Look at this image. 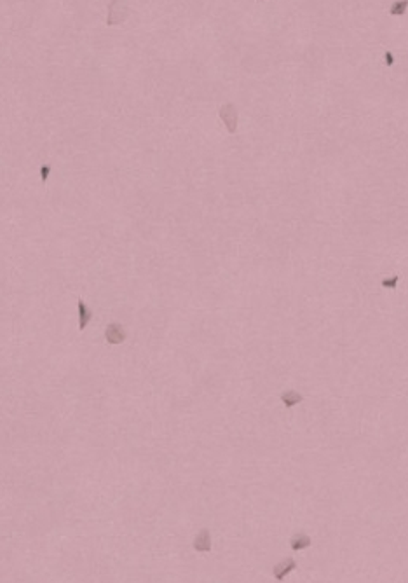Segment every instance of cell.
Returning a JSON list of instances; mask_svg holds the SVG:
<instances>
[{"label": "cell", "instance_id": "1", "mask_svg": "<svg viewBox=\"0 0 408 583\" xmlns=\"http://www.w3.org/2000/svg\"><path fill=\"white\" fill-rule=\"evenodd\" d=\"M127 14H129V7H127L126 0H112L108 9V17H106V24L108 26H115L126 21Z\"/></svg>", "mask_w": 408, "mask_h": 583}, {"label": "cell", "instance_id": "2", "mask_svg": "<svg viewBox=\"0 0 408 583\" xmlns=\"http://www.w3.org/2000/svg\"><path fill=\"white\" fill-rule=\"evenodd\" d=\"M220 117L227 126V131L234 133L237 129V108L232 103H225L220 107Z\"/></svg>", "mask_w": 408, "mask_h": 583}, {"label": "cell", "instance_id": "3", "mask_svg": "<svg viewBox=\"0 0 408 583\" xmlns=\"http://www.w3.org/2000/svg\"><path fill=\"white\" fill-rule=\"evenodd\" d=\"M127 337L126 330H124V327L120 323H108L105 328V339L106 342H110V344H120V342H124Z\"/></svg>", "mask_w": 408, "mask_h": 583}, {"label": "cell", "instance_id": "4", "mask_svg": "<svg viewBox=\"0 0 408 583\" xmlns=\"http://www.w3.org/2000/svg\"><path fill=\"white\" fill-rule=\"evenodd\" d=\"M295 570H297V561L295 559H285L272 568V575H274V578L278 582H283L290 573H292V571H295Z\"/></svg>", "mask_w": 408, "mask_h": 583}, {"label": "cell", "instance_id": "5", "mask_svg": "<svg viewBox=\"0 0 408 583\" xmlns=\"http://www.w3.org/2000/svg\"><path fill=\"white\" fill-rule=\"evenodd\" d=\"M77 306H79V330H86V327L89 325V321L93 320V309H91L89 306H87L86 302H84L82 299H79V302H77Z\"/></svg>", "mask_w": 408, "mask_h": 583}, {"label": "cell", "instance_id": "6", "mask_svg": "<svg viewBox=\"0 0 408 583\" xmlns=\"http://www.w3.org/2000/svg\"><path fill=\"white\" fill-rule=\"evenodd\" d=\"M194 549L197 552H209L211 550V536H209L208 529H203L194 540Z\"/></svg>", "mask_w": 408, "mask_h": 583}, {"label": "cell", "instance_id": "7", "mask_svg": "<svg viewBox=\"0 0 408 583\" xmlns=\"http://www.w3.org/2000/svg\"><path fill=\"white\" fill-rule=\"evenodd\" d=\"M311 536H307L306 533H297V535H293L292 536V540H290V547H292L293 550H297V552H299V550H306V549H309V547H311Z\"/></svg>", "mask_w": 408, "mask_h": 583}, {"label": "cell", "instance_id": "8", "mask_svg": "<svg viewBox=\"0 0 408 583\" xmlns=\"http://www.w3.org/2000/svg\"><path fill=\"white\" fill-rule=\"evenodd\" d=\"M408 9V0H398L391 5V14L393 16H403Z\"/></svg>", "mask_w": 408, "mask_h": 583}, {"label": "cell", "instance_id": "9", "mask_svg": "<svg viewBox=\"0 0 408 583\" xmlns=\"http://www.w3.org/2000/svg\"><path fill=\"white\" fill-rule=\"evenodd\" d=\"M49 173H51V166H49V164L42 166V169H40V180H42V182H47Z\"/></svg>", "mask_w": 408, "mask_h": 583}, {"label": "cell", "instance_id": "10", "mask_svg": "<svg viewBox=\"0 0 408 583\" xmlns=\"http://www.w3.org/2000/svg\"><path fill=\"white\" fill-rule=\"evenodd\" d=\"M386 54H388V65H393V56H391V52H386Z\"/></svg>", "mask_w": 408, "mask_h": 583}]
</instances>
